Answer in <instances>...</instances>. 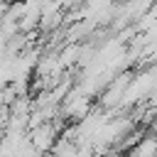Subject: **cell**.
I'll use <instances>...</instances> for the list:
<instances>
[{
    "label": "cell",
    "mask_w": 157,
    "mask_h": 157,
    "mask_svg": "<svg viewBox=\"0 0 157 157\" xmlns=\"http://www.w3.org/2000/svg\"><path fill=\"white\" fill-rule=\"evenodd\" d=\"M130 157H157V137H145L140 140L132 150Z\"/></svg>",
    "instance_id": "4"
},
{
    "label": "cell",
    "mask_w": 157,
    "mask_h": 157,
    "mask_svg": "<svg viewBox=\"0 0 157 157\" xmlns=\"http://www.w3.org/2000/svg\"><path fill=\"white\" fill-rule=\"evenodd\" d=\"M130 83H132L130 74H120V76H118V81H113V83H110V88L103 93V105L123 103V96H125V91H128V86H130Z\"/></svg>",
    "instance_id": "3"
},
{
    "label": "cell",
    "mask_w": 157,
    "mask_h": 157,
    "mask_svg": "<svg viewBox=\"0 0 157 157\" xmlns=\"http://www.w3.org/2000/svg\"><path fill=\"white\" fill-rule=\"evenodd\" d=\"M27 137H29V142L34 145V150L39 155H47L56 145V123H42L37 128H32L27 132Z\"/></svg>",
    "instance_id": "2"
},
{
    "label": "cell",
    "mask_w": 157,
    "mask_h": 157,
    "mask_svg": "<svg viewBox=\"0 0 157 157\" xmlns=\"http://www.w3.org/2000/svg\"><path fill=\"white\" fill-rule=\"evenodd\" d=\"M61 113L66 115V118H71V120H83L91 110H93V103H91V96H86V93H81L78 88H71L69 93H66V98L61 101Z\"/></svg>",
    "instance_id": "1"
}]
</instances>
